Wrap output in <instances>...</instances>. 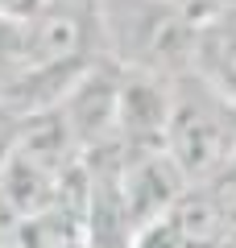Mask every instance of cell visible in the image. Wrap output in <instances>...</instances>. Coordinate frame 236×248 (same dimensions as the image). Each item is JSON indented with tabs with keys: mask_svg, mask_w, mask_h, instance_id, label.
I'll return each instance as SVG.
<instances>
[{
	"mask_svg": "<svg viewBox=\"0 0 236 248\" xmlns=\"http://www.w3.org/2000/svg\"><path fill=\"white\" fill-rule=\"evenodd\" d=\"M166 149L183 166L191 182H207L216 170H224L236 157L232 128L207 99H174V116L166 128Z\"/></svg>",
	"mask_w": 236,
	"mask_h": 248,
	"instance_id": "6da1fadb",
	"label": "cell"
},
{
	"mask_svg": "<svg viewBox=\"0 0 236 248\" xmlns=\"http://www.w3.org/2000/svg\"><path fill=\"white\" fill-rule=\"evenodd\" d=\"M129 248H186V240H183V232L174 228V219H170V215H162V219L141 223V228L133 232Z\"/></svg>",
	"mask_w": 236,
	"mask_h": 248,
	"instance_id": "7a4b0ae2",
	"label": "cell"
},
{
	"mask_svg": "<svg viewBox=\"0 0 236 248\" xmlns=\"http://www.w3.org/2000/svg\"><path fill=\"white\" fill-rule=\"evenodd\" d=\"M203 186L211 190V199H216V207L224 211V219L236 228V157L228 161L224 170H216V174H211Z\"/></svg>",
	"mask_w": 236,
	"mask_h": 248,
	"instance_id": "3957f363",
	"label": "cell"
}]
</instances>
